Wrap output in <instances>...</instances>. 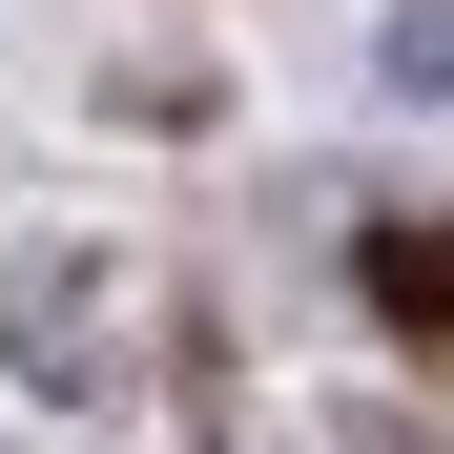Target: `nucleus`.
<instances>
[{
    "instance_id": "obj_2",
    "label": "nucleus",
    "mask_w": 454,
    "mask_h": 454,
    "mask_svg": "<svg viewBox=\"0 0 454 454\" xmlns=\"http://www.w3.org/2000/svg\"><path fill=\"white\" fill-rule=\"evenodd\" d=\"M0 331H21V351L62 372V351H83V331H104V269H21V289H0Z\"/></svg>"
},
{
    "instance_id": "obj_3",
    "label": "nucleus",
    "mask_w": 454,
    "mask_h": 454,
    "mask_svg": "<svg viewBox=\"0 0 454 454\" xmlns=\"http://www.w3.org/2000/svg\"><path fill=\"white\" fill-rule=\"evenodd\" d=\"M393 104H454V0H393V62H372Z\"/></svg>"
},
{
    "instance_id": "obj_1",
    "label": "nucleus",
    "mask_w": 454,
    "mask_h": 454,
    "mask_svg": "<svg viewBox=\"0 0 454 454\" xmlns=\"http://www.w3.org/2000/svg\"><path fill=\"white\" fill-rule=\"evenodd\" d=\"M372 310H393V331H454V227H372Z\"/></svg>"
}]
</instances>
